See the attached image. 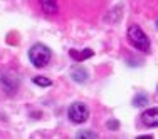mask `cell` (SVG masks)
Listing matches in <instances>:
<instances>
[{
	"mask_svg": "<svg viewBox=\"0 0 158 139\" xmlns=\"http://www.w3.org/2000/svg\"><path fill=\"white\" fill-rule=\"evenodd\" d=\"M29 59H31L32 66L37 67V69H42L46 67L52 59V50L44 44H34V46L29 49Z\"/></svg>",
	"mask_w": 158,
	"mask_h": 139,
	"instance_id": "1",
	"label": "cell"
},
{
	"mask_svg": "<svg viewBox=\"0 0 158 139\" xmlns=\"http://www.w3.org/2000/svg\"><path fill=\"white\" fill-rule=\"evenodd\" d=\"M128 40L131 42V46L136 47L141 52H150V39L146 37V34L141 30L138 25H131L128 29Z\"/></svg>",
	"mask_w": 158,
	"mask_h": 139,
	"instance_id": "2",
	"label": "cell"
},
{
	"mask_svg": "<svg viewBox=\"0 0 158 139\" xmlns=\"http://www.w3.org/2000/svg\"><path fill=\"white\" fill-rule=\"evenodd\" d=\"M67 116H69V119L74 124H82L89 117V109L82 102H73L69 106V109H67Z\"/></svg>",
	"mask_w": 158,
	"mask_h": 139,
	"instance_id": "3",
	"label": "cell"
},
{
	"mask_svg": "<svg viewBox=\"0 0 158 139\" xmlns=\"http://www.w3.org/2000/svg\"><path fill=\"white\" fill-rule=\"evenodd\" d=\"M141 122L146 127H158V107H152V109L143 111Z\"/></svg>",
	"mask_w": 158,
	"mask_h": 139,
	"instance_id": "4",
	"label": "cell"
},
{
	"mask_svg": "<svg viewBox=\"0 0 158 139\" xmlns=\"http://www.w3.org/2000/svg\"><path fill=\"white\" fill-rule=\"evenodd\" d=\"M93 54L94 52L91 50V49H84V50H74V49H71L69 50V55L74 59V61H86V59H89V57H93Z\"/></svg>",
	"mask_w": 158,
	"mask_h": 139,
	"instance_id": "5",
	"label": "cell"
},
{
	"mask_svg": "<svg viewBox=\"0 0 158 139\" xmlns=\"http://www.w3.org/2000/svg\"><path fill=\"white\" fill-rule=\"evenodd\" d=\"M39 2L46 14H49V15H56L57 14V2L56 0H39Z\"/></svg>",
	"mask_w": 158,
	"mask_h": 139,
	"instance_id": "6",
	"label": "cell"
},
{
	"mask_svg": "<svg viewBox=\"0 0 158 139\" xmlns=\"http://www.w3.org/2000/svg\"><path fill=\"white\" fill-rule=\"evenodd\" d=\"M71 77L76 82H86L89 76H88V70H86L84 67H74L73 72H71Z\"/></svg>",
	"mask_w": 158,
	"mask_h": 139,
	"instance_id": "7",
	"label": "cell"
},
{
	"mask_svg": "<svg viewBox=\"0 0 158 139\" xmlns=\"http://www.w3.org/2000/svg\"><path fill=\"white\" fill-rule=\"evenodd\" d=\"M146 104H148V97L143 96V94H140V96H136L133 99V106H136V107H145Z\"/></svg>",
	"mask_w": 158,
	"mask_h": 139,
	"instance_id": "8",
	"label": "cell"
},
{
	"mask_svg": "<svg viewBox=\"0 0 158 139\" xmlns=\"http://www.w3.org/2000/svg\"><path fill=\"white\" fill-rule=\"evenodd\" d=\"M77 139H96L98 134L93 133V131H79V133L76 134Z\"/></svg>",
	"mask_w": 158,
	"mask_h": 139,
	"instance_id": "9",
	"label": "cell"
},
{
	"mask_svg": "<svg viewBox=\"0 0 158 139\" xmlns=\"http://www.w3.org/2000/svg\"><path fill=\"white\" fill-rule=\"evenodd\" d=\"M34 82H35L37 85H40V87H51L52 85V82H51V79H47V77H34Z\"/></svg>",
	"mask_w": 158,
	"mask_h": 139,
	"instance_id": "10",
	"label": "cell"
},
{
	"mask_svg": "<svg viewBox=\"0 0 158 139\" xmlns=\"http://www.w3.org/2000/svg\"><path fill=\"white\" fill-rule=\"evenodd\" d=\"M106 126H108V129H110V127L111 129H118V121H108Z\"/></svg>",
	"mask_w": 158,
	"mask_h": 139,
	"instance_id": "11",
	"label": "cell"
},
{
	"mask_svg": "<svg viewBox=\"0 0 158 139\" xmlns=\"http://www.w3.org/2000/svg\"><path fill=\"white\" fill-rule=\"evenodd\" d=\"M138 139H152V136H140Z\"/></svg>",
	"mask_w": 158,
	"mask_h": 139,
	"instance_id": "12",
	"label": "cell"
},
{
	"mask_svg": "<svg viewBox=\"0 0 158 139\" xmlns=\"http://www.w3.org/2000/svg\"><path fill=\"white\" fill-rule=\"evenodd\" d=\"M156 27H158V20H156Z\"/></svg>",
	"mask_w": 158,
	"mask_h": 139,
	"instance_id": "13",
	"label": "cell"
}]
</instances>
